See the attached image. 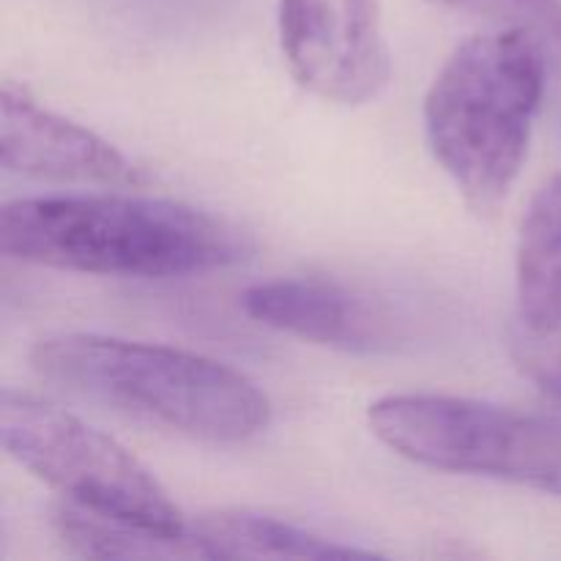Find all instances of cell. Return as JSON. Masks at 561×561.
I'll return each mask as SVG.
<instances>
[{"label":"cell","mask_w":561,"mask_h":561,"mask_svg":"<svg viewBox=\"0 0 561 561\" xmlns=\"http://www.w3.org/2000/svg\"><path fill=\"white\" fill-rule=\"evenodd\" d=\"M3 255L60 272L170 279L244 261L250 241L228 219L164 197H20L0 214Z\"/></svg>","instance_id":"obj_1"},{"label":"cell","mask_w":561,"mask_h":561,"mask_svg":"<svg viewBox=\"0 0 561 561\" xmlns=\"http://www.w3.org/2000/svg\"><path fill=\"white\" fill-rule=\"evenodd\" d=\"M31 365L82 400L208 444H239L266 431L272 403L233 367L190 351L104 334L38 340Z\"/></svg>","instance_id":"obj_2"},{"label":"cell","mask_w":561,"mask_h":561,"mask_svg":"<svg viewBox=\"0 0 561 561\" xmlns=\"http://www.w3.org/2000/svg\"><path fill=\"white\" fill-rule=\"evenodd\" d=\"M542 47L520 27L471 36L427 91V146L477 211L496 208L518 179L546 88Z\"/></svg>","instance_id":"obj_3"},{"label":"cell","mask_w":561,"mask_h":561,"mask_svg":"<svg viewBox=\"0 0 561 561\" xmlns=\"http://www.w3.org/2000/svg\"><path fill=\"white\" fill-rule=\"evenodd\" d=\"M367 422L389 449L427 469L561 496L559 416L449 394H389L370 405Z\"/></svg>","instance_id":"obj_4"},{"label":"cell","mask_w":561,"mask_h":561,"mask_svg":"<svg viewBox=\"0 0 561 561\" xmlns=\"http://www.w3.org/2000/svg\"><path fill=\"white\" fill-rule=\"evenodd\" d=\"M0 436L11 458L66 504L184 535L186 518L157 477L115 438L27 392L0 398Z\"/></svg>","instance_id":"obj_5"},{"label":"cell","mask_w":561,"mask_h":561,"mask_svg":"<svg viewBox=\"0 0 561 561\" xmlns=\"http://www.w3.org/2000/svg\"><path fill=\"white\" fill-rule=\"evenodd\" d=\"M277 31L290 75L327 102H370L392 75L381 0H279Z\"/></svg>","instance_id":"obj_6"},{"label":"cell","mask_w":561,"mask_h":561,"mask_svg":"<svg viewBox=\"0 0 561 561\" xmlns=\"http://www.w3.org/2000/svg\"><path fill=\"white\" fill-rule=\"evenodd\" d=\"M0 162L14 175L58 184H142L140 170L113 142L42 107L9 80L0 91Z\"/></svg>","instance_id":"obj_7"},{"label":"cell","mask_w":561,"mask_h":561,"mask_svg":"<svg viewBox=\"0 0 561 561\" xmlns=\"http://www.w3.org/2000/svg\"><path fill=\"white\" fill-rule=\"evenodd\" d=\"M241 307L252 321L329 348L376 354L400 340L403 321L378 296L337 279L283 277L244 290Z\"/></svg>","instance_id":"obj_8"},{"label":"cell","mask_w":561,"mask_h":561,"mask_svg":"<svg viewBox=\"0 0 561 561\" xmlns=\"http://www.w3.org/2000/svg\"><path fill=\"white\" fill-rule=\"evenodd\" d=\"M190 529L201 559H348L376 557L365 548L329 540L290 520L252 510H214L201 515Z\"/></svg>","instance_id":"obj_9"},{"label":"cell","mask_w":561,"mask_h":561,"mask_svg":"<svg viewBox=\"0 0 561 561\" xmlns=\"http://www.w3.org/2000/svg\"><path fill=\"white\" fill-rule=\"evenodd\" d=\"M515 288L520 327L529 332L561 327V173L537 192L520 225Z\"/></svg>","instance_id":"obj_10"},{"label":"cell","mask_w":561,"mask_h":561,"mask_svg":"<svg viewBox=\"0 0 561 561\" xmlns=\"http://www.w3.org/2000/svg\"><path fill=\"white\" fill-rule=\"evenodd\" d=\"M55 531L69 551L99 559H201L190 529L184 535L151 529L135 520L110 518L91 510L60 504Z\"/></svg>","instance_id":"obj_11"},{"label":"cell","mask_w":561,"mask_h":561,"mask_svg":"<svg viewBox=\"0 0 561 561\" xmlns=\"http://www.w3.org/2000/svg\"><path fill=\"white\" fill-rule=\"evenodd\" d=\"M433 3L485 16L502 27H520L542 44L561 47V0H433Z\"/></svg>","instance_id":"obj_12"},{"label":"cell","mask_w":561,"mask_h":561,"mask_svg":"<svg viewBox=\"0 0 561 561\" xmlns=\"http://www.w3.org/2000/svg\"><path fill=\"white\" fill-rule=\"evenodd\" d=\"M513 359L526 378L561 403V327L551 332L520 327L513 334Z\"/></svg>","instance_id":"obj_13"}]
</instances>
